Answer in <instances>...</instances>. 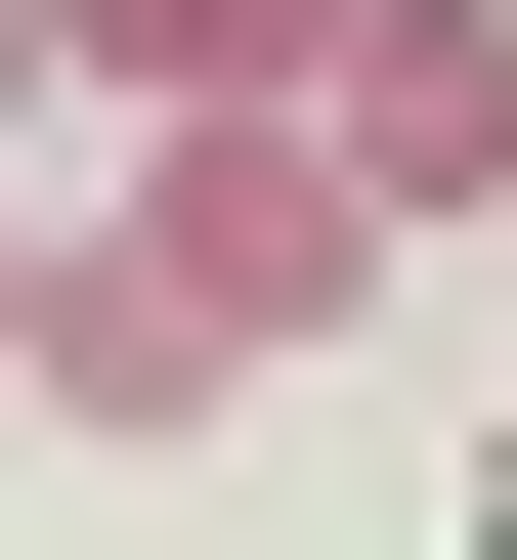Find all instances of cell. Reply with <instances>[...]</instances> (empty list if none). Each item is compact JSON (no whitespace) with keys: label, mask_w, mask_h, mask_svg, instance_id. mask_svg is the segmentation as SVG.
<instances>
[{"label":"cell","mask_w":517,"mask_h":560,"mask_svg":"<svg viewBox=\"0 0 517 560\" xmlns=\"http://www.w3.org/2000/svg\"><path fill=\"white\" fill-rule=\"evenodd\" d=\"M345 215H517V0H345Z\"/></svg>","instance_id":"obj_2"},{"label":"cell","mask_w":517,"mask_h":560,"mask_svg":"<svg viewBox=\"0 0 517 560\" xmlns=\"http://www.w3.org/2000/svg\"><path fill=\"white\" fill-rule=\"evenodd\" d=\"M0 388H44V259H0Z\"/></svg>","instance_id":"obj_5"},{"label":"cell","mask_w":517,"mask_h":560,"mask_svg":"<svg viewBox=\"0 0 517 560\" xmlns=\"http://www.w3.org/2000/svg\"><path fill=\"white\" fill-rule=\"evenodd\" d=\"M0 86H44V0H0Z\"/></svg>","instance_id":"obj_6"},{"label":"cell","mask_w":517,"mask_h":560,"mask_svg":"<svg viewBox=\"0 0 517 560\" xmlns=\"http://www.w3.org/2000/svg\"><path fill=\"white\" fill-rule=\"evenodd\" d=\"M44 86H130V173H173V130H302L345 0H44Z\"/></svg>","instance_id":"obj_3"},{"label":"cell","mask_w":517,"mask_h":560,"mask_svg":"<svg viewBox=\"0 0 517 560\" xmlns=\"http://www.w3.org/2000/svg\"><path fill=\"white\" fill-rule=\"evenodd\" d=\"M44 431H216V302H173L130 215H86V259H44Z\"/></svg>","instance_id":"obj_4"},{"label":"cell","mask_w":517,"mask_h":560,"mask_svg":"<svg viewBox=\"0 0 517 560\" xmlns=\"http://www.w3.org/2000/svg\"><path fill=\"white\" fill-rule=\"evenodd\" d=\"M130 259L216 302V388H259V346H345V259H388V215H345V130H173V173H130Z\"/></svg>","instance_id":"obj_1"}]
</instances>
